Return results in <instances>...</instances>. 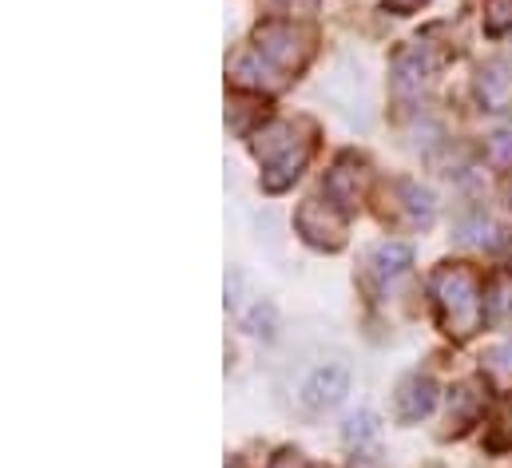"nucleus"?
Returning <instances> with one entry per match:
<instances>
[{"instance_id":"obj_10","label":"nucleus","mask_w":512,"mask_h":468,"mask_svg":"<svg viewBox=\"0 0 512 468\" xmlns=\"http://www.w3.org/2000/svg\"><path fill=\"white\" fill-rule=\"evenodd\" d=\"M413 262V250L405 246V242H385L378 246V270L382 274H397V270H405Z\"/></svg>"},{"instance_id":"obj_17","label":"nucleus","mask_w":512,"mask_h":468,"mask_svg":"<svg viewBox=\"0 0 512 468\" xmlns=\"http://www.w3.org/2000/svg\"><path fill=\"white\" fill-rule=\"evenodd\" d=\"M497 357H501V365H505V369L512 373V342H509V346H505L501 353H497Z\"/></svg>"},{"instance_id":"obj_1","label":"nucleus","mask_w":512,"mask_h":468,"mask_svg":"<svg viewBox=\"0 0 512 468\" xmlns=\"http://www.w3.org/2000/svg\"><path fill=\"white\" fill-rule=\"evenodd\" d=\"M433 306H437L441 330L453 338H469L481 326V318L489 314L477 274L461 262H449L433 274Z\"/></svg>"},{"instance_id":"obj_9","label":"nucleus","mask_w":512,"mask_h":468,"mask_svg":"<svg viewBox=\"0 0 512 468\" xmlns=\"http://www.w3.org/2000/svg\"><path fill=\"white\" fill-rule=\"evenodd\" d=\"M477 92H481V100H485V108H505L512 96V80L501 72V68H485L481 72V80H477Z\"/></svg>"},{"instance_id":"obj_4","label":"nucleus","mask_w":512,"mask_h":468,"mask_svg":"<svg viewBox=\"0 0 512 468\" xmlns=\"http://www.w3.org/2000/svg\"><path fill=\"white\" fill-rule=\"evenodd\" d=\"M362 191H366L362 163H358L354 155H342L338 167H334L330 179H326V195H330V203H334L342 215H350L354 207H362Z\"/></svg>"},{"instance_id":"obj_12","label":"nucleus","mask_w":512,"mask_h":468,"mask_svg":"<svg viewBox=\"0 0 512 468\" xmlns=\"http://www.w3.org/2000/svg\"><path fill=\"white\" fill-rule=\"evenodd\" d=\"M374 433H378L374 413H358V417H350V425H346V441H350V445H362V441H370Z\"/></svg>"},{"instance_id":"obj_8","label":"nucleus","mask_w":512,"mask_h":468,"mask_svg":"<svg viewBox=\"0 0 512 468\" xmlns=\"http://www.w3.org/2000/svg\"><path fill=\"white\" fill-rule=\"evenodd\" d=\"M310 151H314V143L306 139L298 151H286L282 159H274V163H270V171L262 175V187H266V191H286V187H290V183L302 175V167H306Z\"/></svg>"},{"instance_id":"obj_5","label":"nucleus","mask_w":512,"mask_h":468,"mask_svg":"<svg viewBox=\"0 0 512 468\" xmlns=\"http://www.w3.org/2000/svg\"><path fill=\"white\" fill-rule=\"evenodd\" d=\"M346 393H350V373H346L342 365H322V369H314L310 381H306V389H302V397H306L310 409H334Z\"/></svg>"},{"instance_id":"obj_14","label":"nucleus","mask_w":512,"mask_h":468,"mask_svg":"<svg viewBox=\"0 0 512 468\" xmlns=\"http://www.w3.org/2000/svg\"><path fill=\"white\" fill-rule=\"evenodd\" d=\"M489 449H512V413L501 421V429L489 437Z\"/></svg>"},{"instance_id":"obj_13","label":"nucleus","mask_w":512,"mask_h":468,"mask_svg":"<svg viewBox=\"0 0 512 468\" xmlns=\"http://www.w3.org/2000/svg\"><path fill=\"white\" fill-rule=\"evenodd\" d=\"M489 159H493L497 167H512V131H497V135L489 139Z\"/></svg>"},{"instance_id":"obj_15","label":"nucleus","mask_w":512,"mask_h":468,"mask_svg":"<svg viewBox=\"0 0 512 468\" xmlns=\"http://www.w3.org/2000/svg\"><path fill=\"white\" fill-rule=\"evenodd\" d=\"M270 468H306V461H302V453H294V449H282V453L270 461Z\"/></svg>"},{"instance_id":"obj_7","label":"nucleus","mask_w":512,"mask_h":468,"mask_svg":"<svg viewBox=\"0 0 512 468\" xmlns=\"http://www.w3.org/2000/svg\"><path fill=\"white\" fill-rule=\"evenodd\" d=\"M485 405H489V385H485V377H469V381L457 385L453 397H449V421H453L457 429H465V425H473V421L485 413Z\"/></svg>"},{"instance_id":"obj_11","label":"nucleus","mask_w":512,"mask_h":468,"mask_svg":"<svg viewBox=\"0 0 512 468\" xmlns=\"http://www.w3.org/2000/svg\"><path fill=\"white\" fill-rule=\"evenodd\" d=\"M485 28H489L493 36L509 32L512 28V0H489V4H485Z\"/></svg>"},{"instance_id":"obj_16","label":"nucleus","mask_w":512,"mask_h":468,"mask_svg":"<svg viewBox=\"0 0 512 468\" xmlns=\"http://www.w3.org/2000/svg\"><path fill=\"white\" fill-rule=\"evenodd\" d=\"M425 0H385V8H393V12H413V8H421Z\"/></svg>"},{"instance_id":"obj_3","label":"nucleus","mask_w":512,"mask_h":468,"mask_svg":"<svg viewBox=\"0 0 512 468\" xmlns=\"http://www.w3.org/2000/svg\"><path fill=\"white\" fill-rule=\"evenodd\" d=\"M294 227L310 246H326V250L342 246V211H334V203H318V199L302 203L294 215Z\"/></svg>"},{"instance_id":"obj_2","label":"nucleus","mask_w":512,"mask_h":468,"mask_svg":"<svg viewBox=\"0 0 512 468\" xmlns=\"http://www.w3.org/2000/svg\"><path fill=\"white\" fill-rule=\"evenodd\" d=\"M258 40V56H266L274 68H282V72H294V68H302L306 64V56L314 52V36L310 32H302V28H294L290 20H266L262 28L255 32Z\"/></svg>"},{"instance_id":"obj_6","label":"nucleus","mask_w":512,"mask_h":468,"mask_svg":"<svg viewBox=\"0 0 512 468\" xmlns=\"http://www.w3.org/2000/svg\"><path fill=\"white\" fill-rule=\"evenodd\" d=\"M433 405H437V385L429 377L413 373V377L401 381V389H397V417H401V425H417L421 417L433 413Z\"/></svg>"}]
</instances>
